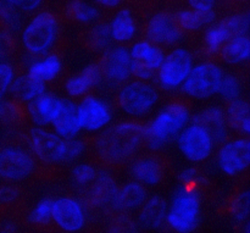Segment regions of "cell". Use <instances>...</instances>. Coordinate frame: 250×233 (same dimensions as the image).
Masks as SVG:
<instances>
[{"mask_svg":"<svg viewBox=\"0 0 250 233\" xmlns=\"http://www.w3.org/2000/svg\"><path fill=\"white\" fill-rule=\"evenodd\" d=\"M221 67L214 63H203L192 68L182 85L183 92L194 99H208L219 93L221 85Z\"/></svg>","mask_w":250,"mask_h":233,"instance_id":"5","label":"cell"},{"mask_svg":"<svg viewBox=\"0 0 250 233\" xmlns=\"http://www.w3.org/2000/svg\"><path fill=\"white\" fill-rule=\"evenodd\" d=\"M68 15L75 21L88 23V22L95 21L99 17V10L98 7L83 1V0H72L67 7Z\"/></svg>","mask_w":250,"mask_h":233,"instance_id":"31","label":"cell"},{"mask_svg":"<svg viewBox=\"0 0 250 233\" xmlns=\"http://www.w3.org/2000/svg\"><path fill=\"white\" fill-rule=\"evenodd\" d=\"M103 78V72L100 65L92 64L88 65L78 75L72 76L66 83V90L71 97H81L85 94L94 85H99Z\"/></svg>","mask_w":250,"mask_h":233,"instance_id":"20","label":"cell"},{"mask_svg":"<svg viewBox=\"0 0 250 233\" xmlns=\"http://www.w3.org/2000/svg\"><path fill=\"white\" fill-rule=\"evenodd\" d=\"M244 233H250V226H249V224L246 225V229H244Z\"/></svg>","mask_w":250,"mask_h":233,"instance_id":"49","label":"cell"},{"mask_svg":"<svg viewBox=\"0 0 250 233\" xmlns=\"http://www.w3.org/2000/svg\"><path fill=\"white\" fill-rule=\"evenodd\" d=\"M14 68L10 64H0V104L2 103L5 94L14 82Z\"/></svg>","mask_w":250,"mask_h":233,"instance_id":"40","label":"cell"},{"mask_svg":"<svg viewBox=\"0 0 250 233\" xmlns=\"http://www.w3.org/2000/svg\"><path fill=\"white\" fill-rule=\"evenodd\" d=\"M85 149V144L80 139H70L66 141V155L63 161L70 163V161L76 160L82 155V153Z\"/></svg>","mask_w":250,"mask_h":233,"instance_id":"42","label":"cell"},{"mask_svg":"<svg viewBox=\"0 0 250 233\" xmlns=\"http://www.w3.org/2000/svg\"><path fill=\"white\" fill-rule=\"evenodd\" d=\"M146 37L150 43L170 45L182 39V29L176 22L175 16L167 12H159L149 20Z\"/></svg>","mask_w":250,"mask_h":233,"instance_id":"15","label":"cell"},{"mask_svg":"<svg viewBox=\"0 0 250 233\" xmlns=\"http://www.w3.org/2000/svg\"><path fill=\"white\" fill-rule=\"evenodd\" d=\"M107 233H138V227L128 216H120L112 222Z\"/></svg>","mask_w":250,"mask_h":233,"instance_id":"41","label":"cell"},{"mask_svg":"<svg viewBox=\"0 0 250 233\" xmlns=\"http://www.w3.org/2000/svg\"><path fill=\"white\" fill-rule=\"evenodd\" d=\"M221 23L224 24L232 36V38L236 36H248L249 29V16L248 14H239L229 16L227 19L222 20Z\"/></svg>","mask_w":250,"mask_h":233,"instance_id":"34","label":"cell"},{"mask_svg":"<svg viewBox=\"0 0 250 233\" xmlns=\"http://www.w3.org/2000/svg\"><path fill=\"white\" fill-rule=\"evenodd\" d=\"M59 22L54 14L43 11L36 15L22 33V43L34 55L45 54L54 45L58 37Z\"/></svg>","mask_w":250,"mask_h":233,"instance_id":"4","label":"cell"},{"mask_svg":"<svg viewBox=\"0 0 250 233\" xmlns=\"http://www.w3.org/2000/svg\"><path fill=\"white\" fill-rule=\"evenodd\" d=\"M250 142L248 139H234L221 148L219 165L225 173L236 176L249 166Z\"/></svg>","mask_w":250,"mask_h":233,"instance_id":"13","label":"cell"},{"mask_svg":"<svg viewBox=\"0 0 250 233\" xmlns=\"http://www.w3.org/2000/svg\"><path fill=\"white\" fill-rule=\"evenodd\" d=\"M132 176L141 183L155 186L163 178V165L155 158H143L137 160L131 168Z\"/></svg>","mask_w":250,"mask_h":233,"instance_id":"21","label":"cell"},{"mask_svg":"<svg viewBox=\"0 0 250 233\" xmlns=\"http://www.w3.org/2000/svg\"><path fill=\"white\" fill-rule=\"evenodd\" d=\"M200 195L195 186H181L167 210V222L176 232L190 233L199 222Z\"/></svg>","mask_w":250,"mask_h":233,"instance_id":"3","label":"cell"},{"mask_svg":"<svg viewBox=\"0 0 250 233\" xmlns=\"http://www.w3.org/2000/svg\"><path fill=\"white\" fill-rule=\"evenodd\" d=\"M62 106V99L53 94H42L28 103V112L37 126L53 124Z\"/></svg>","mask_w":250,"mask_h":233,"instance_id":"17","label":"cell"},{"mask_svg":"<svg viewBox=\"0 0 250 233\" xmlns=\"http://www.w3.org/2000/svg\"><path fill=\"white\" fill-rule=\"evenodd\" d=\"M193 68L192 54L178 48L165 56L159 68V82L165 89H175L185 83Z\"/></svg>","mask_w":250,"mask_h":233,"instance_id":"7","label":"cell"},{"mask_svg":"<svg viewBox=\"0 0 250 233\" xmlns=\"http://www.w3.org/2000/svg\"><path fill=\"white\" fill-rule=\"evenodd\" d=\"M11 92L22 102H32L45 93V83L31 77L29 75L20 76L12 82Z\"/></svg>","mask_w":250,"mask_h":233,"instance_id":"26","label":"cell"},{"mask_svg":"<svg viewBox=\"0 0 250 233\" xmlns=\"http://www.w3.org/2000/svg\"><path fill=\"white\" fill-rule=\"evenodd\" d=\"M103 76L111 82H125L132 75V60L129 50L125 46H117L106 51L102 61Z\"/></svg>","mask_w":250,"mask_h":233,"instance_id":"16","label":"cell"},{"mask_svg":"<svg viewBox=\"0 0 250 233\" xmlns=\"http://www.w3.org/2000/svg\"><path fill=\"white\" fill-rule=\"evenodd\" d=\"M0 20L10 29H19L21 21L16 7L6 0H0Z\"/></svg>","mask_w":250,"mask_h":233,"instance_id":"36","label":"cell"},{"mask_svg":"<svg viewBox=\"0 0 250 233\" xmlns=\"http://www.w3.org/2000/svg\"><path fill=\"white\" fill-rule=\"evenodd\" d=\"M159 94L154 87L144 82H132L121 89L119 104L125 112L132 116L148 114L158 103Z\"/></svg>","mask_w":250,"mask_h":233,"instance_id":"6","label":"cell"},{"mask_svg":"<svg viewBox=\"0 0 250 233\" xmlns=\"http://www.w3.org/2000/svg\"><path fill=\"white\" fill-rule=\"evenodd\" d=\"M97 177V171L92 165L88 164H80L75 166L72 170V180L78 186H84L93 182Z\"/></svg>","mask_w":250,"mask_h":233,"instance_id":"39","label":"cell"},{"mask_svg":"<svg viewBox=\"0 0 250 233\" xmlns=\"http://www.w3.org/2000/svg\"><path fill=\"white\" fill-rule=\"evenodd\" d=\"M167 215V203L164 198L154 197L144 204L139 215V221L146 229H159Z\"/></svg>","mask_w":250,"mask_h":233,"instance_id":"24","label":"cell"},{"mask_svg":"<svg viewBox=\"0 0 250 233\" xmlns=\"http://www.w3.org/2000/svg\"><path fill=\"white\" fill-rule=\"evenodd\" d=\"M6 1L23 11H33L41 6L43 0H6Z\"/></svg>","mask_w":250,"mask_h":233,"instance_id":"44","label":"cell"},{"mask_svg":"<svg viewBox=\"0 0 250 233\" xmlns=\"http://www.w3.org/2000/svg\"><path fill=\"white\" fill-rule=\"evenodd\" d=\"M132 60V73L142 80H150L160 68L165 54L155 44L146 41L137 42L129 51Z\"/></svg>","mask_w":250,"mask_h":233,"instance_id":"8","label":"cell"},{"mask_svg":"<svg viewBox=\"0 0 250 233\" xmlns=\"http://www.w3.org/2000/svg\"><path fill=\"white\" fill-rule=\"evenodd\" d=\"M227 125L234 129H238L242 133H250V117L249 105L242 99L233 100L229 103V111H227Z\"/></svg>","mask_w":250,"mask_h":233,"instance_id":"30","label":"cell"},{"mask_svg":"<svg viewBox=\"0 0 250 233\" xmlns=\"http://www.w3.org/2000/svg\"><path fill=\"white\" fill-rule=\"evenodd\" d=\"M97 2H99L100 5L103 6H107V7H115L122 1V0H95Z\"/></svg>","mask_w":250,"mask_h":233,"instance_id":"47","label":"cell"},{"mask_svg":"<svg viewBox=\"0 0 250 233\" xmlns=\"http://www.w3.org/2000/svg\"><path fill=\"white\" fill-rule=\"evenodd\" d=\"M146 199V191L141 183L131 182L125 186L115 198L114 207L119 210H133L141 207Z\"/></svg>","mask_w":250,"mask_h":233,"instance_id":"25","label":"cell"},{"mask_svg":"<svg viewBox=\"0 0 250 233\" xmlns=\"http://www.w3.org/2000/svg\"><path fill=\"white\" fill-rule=\"evenodd\" d=\"M53 126L55 133L62 139H75L81 131L77 105L71 100H62V106L56 119L53 121Z\"/></svg>","mask_w":250,"mask_h":233,"instance_id":"19","label":"cell"},{"mask_svg":"<svg viewBox=\"0 0 250 233\" xmlns=\"http://www.w3.org/2000/svg\"><path fill=\"white\" fill-rule=\"evenodd\" d=\"M146 137V127L137 122H122L103 132L97 139V153L109 164L124 163L131 158Z\"/></svg>","mask_w":250,"mask_h":233,"instance_id":"1","label":"cell"},{"mask_svg":"<svg viewBox=\"0 0 250 233\" xmlns=\"http://www.w3.org/2000/svg\"><path fill=\"white\" fill-rule=\"evenodd\" d=\"M176 22L180 28L185 31H198L203 26L210 24L216 19L214 9L211 10H194L186 9L181 10L175 16Z\"/></svg>","mask_w":250,"mask_h":233,"instance_id":"23","label":"cell"},{"mask_svg":"<svg viewBox=\"0 0 250 233\" xmlns=\"http://www.w3.org/2000/svg\"><path fill=\"white\" fill-rule=\"evenodd\" d=\"M249 215V192L246 191L243 193H239L238 197L234 199L232 204V216L234 221L241 224L246 221Z\"/></svg>","mask_w":250,"mask_h":233,"instance_id":"38","label":"cell"},{"mask_svg":"<svg viewBox=\"0 0 250 233\" xmlns=\"http://www.w3.org/2000/svg\"><path fill=\"white\" fill-rule=\"evenodd\" d=\"M194 10H211L216 0H188Z\"/></svg>","mask_w":250,"mask_h":233,"instance_id":"46","label":"cell"},{"mask_svg":"<svg viewBox=\"0 0 250 233\" xmlns=\"http://www.w3.org/2000/svg\"><path fill=\"white\" fill-rule=\"evenodd\" d=\"M51 207H53V200L48 198L42 199L29 214V221L37 225L49 224L51 220Z\"/></svg>","mask_w":250,"mask_h":233,"instance_id":"35","label":"cell"},{"mask_svg":"<svg viewBox=\"0 0 250 233\" xmlns=\"http://www.w3.org/2000/svg\"><path fill=\"white\" fill-rule=\"evenodd\" d=\"M36 170L33 158L17 148H6L0 151V177L9 181H20L28 177Z\"/></svg>","mask_w":250,"mask_h":233,"instance_id":"10","label":"cell"},{"mask_svg":"<svg viewBox=\"0 0 250 233\" xmlns=\"http://www.w3.org/2000/svg\"><path fill=\"white\" fill-rule=\"evenodd\" d=\"M51 219L61 230L77 232L85 224V215L80 202L73 198H59L51 207Z\"/></svg>","mask_w":250,"mask_h":233,"instance_id":"12","label":"cell"},{"mask_svg":"<svg viewBox=\"0 0 250 233\" xmlns=\"http://www.w3.org/2000/svg\"><path fill=\"white\" fill-rule=\"evenodd\" d=\"M61 71V60L58 55H49L29 66L28 75L41 82L54 80Z\"/></svg>","mask_w":250,"mask_h":233,"instance_id":"29","label":"cell"},{"mask_svg":"<svg viewBox=\"0 0 250 233\" xmlns=\"http://www.w3.org/2000/svg\"><path fill=\"white\" fill-rule=\"evenodd\" d=\"M198 178H199V173L195 169H187L180 175L181 182L185 186H195L198 183Z\"/></svg>","mask_w":250,"mask_h":233,"instance_id":"45","label":"cell"},{"mask_svg":"<svg viewBox=\"0 0 250 233\" xmlns=\"http://www.w3.org/2000/svg\"><path fill=\"white\" fill-rule=\"evenodd\" d=\"M20 192L17 188L11 186H4L0 187V204H9L19 198Z\"/></svg>","mask_w":250,"mask_h":233,"instance_id":"43","label":"cell"},{"mask_svg":"<svg viewBox=\"0 0 250 233\" xmlns=\"http://www.w3.org/2000/svg\"><path fill=\"white\" fill-rule=\"evenodd\" d=\"M94 186L90 193V200L94 207H106L114 204L117 195V186L114 178L109 173H100L99 177H95Z\"/></svg>","mask_w":250,"mask_h":233,"instance_id":"22","label":"cell"},{"mask_svg":"<svg viewBox=\"0 0 250 233\" xmlns=\"http://www.w3.org/2000/svg\"><path fill=\"white\" fill-rule=\"evenodd\" d=\"M231 38L232 36L221 22L216 26L210 27L205 34V43H207L208 50L211 54L217 53Z\"/></svg>","mask_w":250,"mask_h":233,"instance_id":"32","label":"cell"},{"mask_svg":"<svg viewBox=\"0 0 250 233\" xmlns=\"http://www.w3.org/2000/svg\"><path fill=\"white\" fill-rule=\"evenodd\" d=\"M242 88L241 83L237 80L234 76H224L220 85L219 93L229 102H233V100L239 99L241 95Z\"/></svg>","mask_w":250,"mask_h":233,"instance_id":"37","label":"cell"},{"mask_svg":"<svg viewBox=\"0 0 250 233\" xmlns=\"http://www.w3.org/2000/svg\"><path fill=\"white\" fill-rule=\"evenodd\" d=\"M193 124L202 127L214 143H222L227 138V120L219 107H211L202 111L193 119Z\"/></svg>","mask_w":250,"mask_h":233,"instance_id":"18","label":"cell"},{"mask_svg":"<svg viewBox=\"0 0 250 233\" xmlns=\"http://www.w3.org/2000/svg\"><path fill=\"white\" fill-rule=\"evenodd\" d=\"M14 230H15L14 225H12L11 222H6V224L2 226V229L0 230V233H12L14 232Z\"/></svg>","mask_w":250,"mask_h":233,"instance_id":"48","label":"cell"},{"mask_svg":"<svg viewBox=\"0 0 250 233\" xmlns=\"http://www.w3.org/2000/svg\"><path fill=\"white\" fill-rule=\"evenodd\" d=\"M250 41L248 36H236L222 46V58L229 64H239L248 60Z\"/></svg>","mask_w":250,"mask_h":233,"instance_id":"28","label":"cell"},{"mask_svg":"<svg viewBox=\"0 0 250 233\" xmlns=\"http://www.w3.org/2000/svg\"><path fill=\"white\" fill-rule=\"evenodd\" d=\"M189 119V110L183 103H171L164 107L146 128L144 139L149 148L154 150L163 148L170 139L186 128Z\"/></svg>","mask_w":250,"mask_h":233,"instance_id":"2","label":"cell"},{"mask_svg":"<svg viewBox=\"0 0 250 233\" xmlns=\"http://www.w3.org/2000/svg\"><path fill=\"white\" fill-rule=\"evenodd\" d=\"M110 32L112 39L116 42H127L133 38L137 32V26L131 10L122 9L115 15L110 24Z\"/></svg>","mask_w":250,"mask_h":233,"instance_id":"27","label":"cell"},{"mask_svg":"<svg viewBox=\"0 0 250 233\" xmlns=\"http://www.w3.org/2000/svg\"><path fill=\"white\" fill-rule=\"evenodd\" d=\"M178 147L188 160L199 163L209 158L214 148V142L202 127L193 124L180 133Z\"/></svg>","mask_w":250,"mask_h":233,"instance_id":"9","label":"cell"},{"mask_svg":"<svg viewBox=\"0 0 250 233\" xmlns=\"http://www.w3.org/2000/svg\"><path fill=\"white\" fill-rule=\"evenodd\" d=\"M31 142L36 155L44 163L55 164L65 159L66 141L56 133L36 127L31 129Z\"/></svg>","mask_w":250,"mask_h":233,"instance_id":"11","label":"cell"},{"mask_svg":"<svg viewBox=\"0 0 250 233\" xmlns=\"http://www.w3.org/2000/svg\"><path fill=\"white\" fill-rule=\"evenodd\" d=\"M77 112L81 129L98 131L111 121L109 105L95 97L84 98L77 106Z\"/></svg>","mask_w":250,"mask_h":233,"instance_id":"14","label":"cell"},{"mask_svg":"<svg viewBox=\"0 0 250 233\" xmlns=\"http://www.w3.org/2000/svg\"><path fill=\"white\" fill-rule=\"evenodd\" d=\"M111 32H110L109 24H98L90 29L88 34V41L90 45L97 50L106 49L111 43Z\"/></svg>","mask_w":250,"mask_h":233,"instance_id":"33","label":"cell"}]
</instances>
